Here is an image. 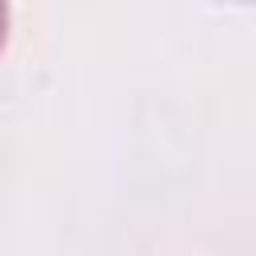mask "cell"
Segmentation results:
<instances>
[{
    "instance_id": "6da1fadb",
    "label": "cell",
    "mask_w": 256,
    "mask_h": 256,
    "mask_svg": "<svg viewBox=\"0 0 256 256\" xmlns=\"http://www.w3.org/2000/svg\"><path fill=\"white\" fill-rule=\"evenodd\" d=\"M4 36H8V4H0V48H4Z\"/></svg>"
}]
</instances>
